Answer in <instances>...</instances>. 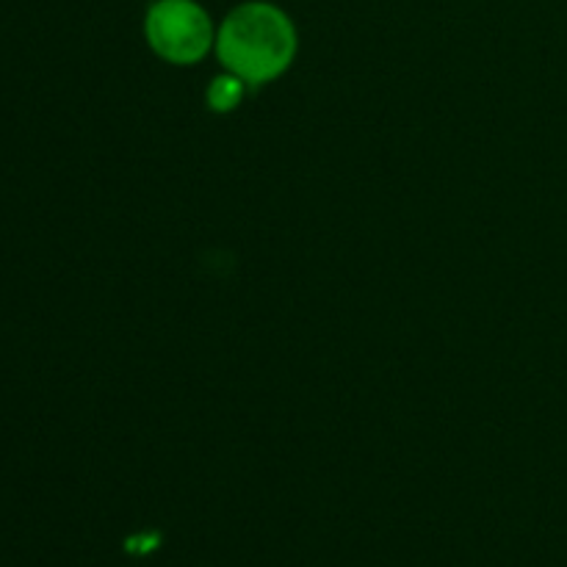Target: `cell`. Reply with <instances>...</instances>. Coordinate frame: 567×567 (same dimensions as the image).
Here are the masks:
<instances>
[{"label":"cell","instance_id":"cell-3","mask_svg":"<svg viewBox=\"0 0 567 567\" xmlns=\"http://www.w3.org/2000/svg\"><path fill=\"white\" fill-rule=\"evenodd\" d=\"M238 78H221L210 89V105L214 109H230L238 97H241V86H238Z\"/></svg>","mask_w":567,"mask_h":567},{"label":"cell","instance_id":"cell-1","mask_svg":"<svg viewBox=\"0 0 567 567\" xmlns=\"http://www.w3.org/2000/svg\"><path fill=\"white\" fill-rule=\"evenodd\" d=\"M297 37L282 11L269 3H247L233 11L219 31V59L247 83L280 75L291 61Z\"/></svg>","mask_w":567,"mask_h":567},{"label":"cell","instance_id":"cell-2","mask_svg":"<svg viewBox=\"0 0 567 567\" xmlns=\"http://www.w3.org/2000/svg\"><path fill=\"white\" fill-rule=\"evenodd\" d=\"M147 39L166 61L192 64L210 48L214 28L192 0H158L147 14Z\"/></svg>","mask_w":567,"mask_h":567}]
</instances>
